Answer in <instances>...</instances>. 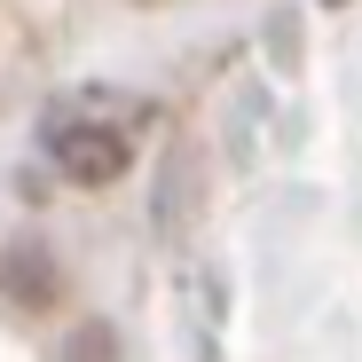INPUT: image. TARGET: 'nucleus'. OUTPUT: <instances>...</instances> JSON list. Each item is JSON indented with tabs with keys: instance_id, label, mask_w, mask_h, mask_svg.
<instances>
[{
	"instance_id": "f03ea898",
	"label": "nucleus",
	"mask_w": 362,
	"mask_h": 362,
	"mask_svg": "<svg viewBox=\"0 0 362 362\" xmlns=\"http://www.w3.org/2000/svg\"><path fill=\"white\" fill-rule=\"evenodd\" d=\"M0 284H8L24 308H47V299H55V268H47V252H40V245H16L8 260H0Z\"/></svg>"
},
{
	"instance_id": "f257e3e1",
	"label": "nucleus",
	"mask_w": 362,
	"mask_h": 362,
	"mask_svg": "<svg viewBox=\"0 0 362 362\" xmlns=\"http://www.w3.org/2000/svg\"><path fill=\"white\" fill-rule=\"evenodd\" d=\"M47 158H55L64 181H79V189H110V181L134 165V127L127 118H64V127L47 134Z\"/></svg>"
},
{
	"instance_id": "7ed1b4c3",
	"label": "nucleus",
	"mask_w": 362,
	"mask_h": 362,
	"mask_svg": "<svg viewBox=\"0 0 362 362\" xmlns=\"http://www.w3.org/2000/svg\"><path fill=\"white\" fill-rule=\"evenodd\" d=\"M142 8H150V0H142Z\"/></svg>"
}]
</instances>
